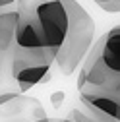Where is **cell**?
<instances>
[{"label":"cell","instance_id":"10","mask_svg":"<svg viewBox=\"0 0 120 122\" xmlns=\"http://www.w3.org/2000/svg\"><path fill=\"white\" fill-rule=\"evenodd\" d=\"M16 97H18L16 91H8V93H2V95H0V107L6 105V103H10V101H14Z\"/></svg>","mask_w":120,"mask_h":122},{"label":"cell","instance_id":"16","mask_svg":"<svg viewBox=\"0 0 120 122\" xmlns=\"http://www.w3.org/2000/svg\"><path fill=\"white\" fill-rule=\"evenodd\" d=\"M112 91H114V93H116V95L120 97V87H116V89H112Z\"/></svg>","mask_w":120,"mask_h":122},{"label":"cell","instance_id":"9","mask_svg":"<svg viewBox=\"0 0 120 122\" xmlns=\"http://www.w3.org/2000/svg\"><path fill=\"white\" fill-rule=\"evenodd\" d=\"M99 8L103 12H109V14H120V0H114V2H110V4H103Z\"/></svg>","mask_w":120,"mask_h":122},{"label":"cell","instance_id":"7","mask_svg":"<svg viewBox=\"0 0 120 122\" xmlns=\"http://www.w3.org/2000/svg\"><path fill=\"white\" fill-rule=\"evenodd\" d=\"M20 25V12L18 10H2L0 12V54H8L16 49V35Z\"/></svg>","mask_w":120,"mask_h":122},{"label":"cell","instance_id":"5","mask_svg":"<svg viewBox=\"0 0 120 122\" xmlns=\"http://www.w3.org/2000/svg\"><path fill=\"white\" fill-rule=\"evenodd\" d=\"M16 49H21V51H43V49H47V39H45V33H43L33 10L20 12Z\"/></svg>","mask_w":120,"mask_h":122},{"label":"cell","instance_id":"3","mask_svg":"<svg viewBox=\"0 0 120 122\" xmlns=\"http://www.w3.org/2000/svg\"><path fill=\"white\" fill-rule=\"evenodd\" d=\"M33 12L47 39V51L56 56L68 33V12L62 0H39L33 6Z\"/></svg>","mask_w":120,"mask_h":122},{"label":"cell","instance_id":"6","mask_svg":"<svg viewBox=\"0 0 120 122\" xmlns=\"http://www.w3.org/2000/svg\"><path fill=\"white\" fill-rule=\"evenodd\" d=\"M80 101L83 109L97 111L120 122V97L114 91H83V93H80Z\"/></svg>","mask_w":120,"mask_h":122},{"label":"cell","instance_id":"2","mask_svg":"<svg viewBox=\"0 0 120 122\" xmlns=\"http://www.w3.org/2000/svg\"><path fill=\"white\" fill-rule=\"evenodd\" d=\"M54 56L47 51H21L16 49L12 56V78L20 91H27L37 83L50 80V64Z\"/></svg>","mask_w":120,"mask_h":122},{"label":"cell","instance_id":"12","mask_svg":"<svg viewBox=\"0 0 120 122\" xmlns=\"http://www.w3.org/2000/svg\"><path fill=\"white\" fill-rule=\"evenodd\" d=\"M16 4V0H0V12H2L4 8H10V6H14Z\"/></svg>","mask_w":120,"mask_h":122},{"label":"cell","instance_id":"4","mask_svg":"<svg viewBox=\"0 0 120 122\" xmlns=\"http://www.w3.org/2000/svg\"><path fill=\"white\" fill-rule=\"evenodd\" d=\"M91 58H95L109 74L110 85L107 91L120 87V25L101 37L99 45L91 52Z\"/></svg>","mask_w":120,"mask_h":122},{"label":"cell","instance_id":"8","mask_svg":"<svg viewBox=\"0 0 120 122\" xmlns=\"http://www.w3.org/2000/svg\"><path fill=\"white\" fill-rule=\"evenodd\" d=\"M60 122H93V120L89 118L83 111H72L66 120H60Z\"/></svg>","mask_w":120,"mask_h":122},{"label":"cell","instance_id":"15","mask_svg":"<svg viewBox=\"0 0 120 122\" xmlns=\"http://www.w3.org/2000/svg\"><path fill=\"white\" fill-rule=\"evenodd\" d=\"M2 58H4V56L0 54V76H2Z\"/></svg>","mask_w":120,"mask_h":122},{"label":"cell","instance_id":"14","mask_svg":"<svg viewBox=\"0 0 120 122\" xmlns=\"http://www.w3.org/2000/svg\"><path fill=\"white\" fill-rule=\"evenodd\" d=\"M33 122H50L49 118H37V120H33Z\"/></svg>","mask_w":120,"mask_h":122},{"label":"cell","instance_id":"1","mask_svg":"<svg viewBox=\"0 0 120 122\" xmlns=\"http://www.w3.org/2000/svg\"><path fill=\"white\" fill-rule=\"evenodd\" d=\"M62 4L68 12V33L54 56V62L64 76H70L85 60L93 45L95 21L78 0H62Z\"/></svg>","mask_w":120,"mask_h":122},{"label":"cell","instance_id":"11","mask_svg":"<svg viewBox=\"0 0 120 122\" xmlns=\"http://www.w3.org/2000/svg\"><path fill=\"white\" fill-rule=\"evenodd\" d=\"M62 101H64V93H62V91H56V93L52 95V105L54 107H60Z\"/></svg>","mask_w":120,"mask_h":122},{"label":"cell","instance_id":"13","mask_svg":"<svg viewBox=\"0 0 120 122\" xmlns=\"http://www.w3.org/2000/svg\"><path fill=\"white\" fill-rule=\"evenodd\" d=\"M93 2H97L99 6H103V4H110V2H114V0H93Z\"/></svg>","mask_w":120,"mask_h":122}]
</instances>
